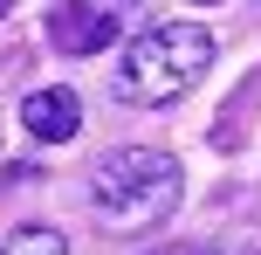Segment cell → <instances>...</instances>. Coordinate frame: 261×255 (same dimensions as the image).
<instances>
[{
	"label": "cell",
	"instance_id": "obj_4",
	"mask_svg": "<svg viewBox=\"0 0 261 255\" xmlns=\"http://www.w3.org/2000/svg\"><path fill=\"white\" fill-rule=\"evenodd\" d=\"M21 124H28V138H35V145H69V138H76V124H83V104H76V90L48 83V90H28Z\"/></svg>",
	"mask_w": 261,
	"mask_h": 255
},
{
	"label": "cell",
	"instance_id": "obj_1",
	"mask_svg": "<svg viewBox=\"0 0 261 255\" xmlns=\"http://www.w3.org/2000/svg\"><path fill=\"white\" fill-rule=\"evenodd\" d=\"M179 193H186V173L158 145H117L90 166V214L110 235H151L158 221H172Z\"/></svg>",
	"mask_w": 261,
	"mask_h": 255
},
{
	"label": "cell",
	"instance_id": "obj_8",
	"mask_svg": "<svg viewBox=\"0 0 261 255\" xmlns=\"http://www.w3.org/2000/svg\"><path fill=\"white\" fill-rule=\"evenodd\" d=\"M7 14H14V0H0V21H7Z\"/></svg>",
	"mask_w": 261,
	"mask_h": 255
},
{
	"label": "cell",
	"instance_id": "obj_5",
	"mask_svg": "<svg viewBox=\"0 0 261 255\" xmlns=\"http://www.w3.org/2000/svg\"><path fill=\"white\" fill-rule=\"evenodd\" d=\"M0 255H69L62 228H48V221H21V228L0 242Z\"/></svg>",
	"mask_w": 261,
	"mask_h": 255
},
{
	"label": "cell",
	"instance_id": "obj_3",
	"mask_svg": "<svg viewBox=\"0 0 261 255\" xmlns=\"http://www.w3.org/2000/svg\"><path fill=\"white\" fill-rule=\"evenodd\" d=\"M124 35V21L103 7V0H55L48 7V41L62 55H96Z\"/></svg>",
	"mask_w": 261,
	"mask_h": 255
},
{
	"label": "cell",
	"instance_id": "obj_2",
	"mask_svg": "<svg viewBox=\"0 0 261 255\" xmlns=\"http://www.w3.org/2000/svg\"><path fill=\"white\" fill-rule=\"evenodd\" d=\"M213 69V35L199 21H151L144 35H130L117 62V97L124 104H179L186 90H199V76Z\"/></svg>",
	"mask_w": 261,
	"mask_h": 255
},
{
	"label": "cell",
	"instance_id": "obj_7",
	"mask_svg": "<svg viewBox=\"0 0 261 255\" xmlns=\"http://www.w3.org/2000/svg\"><path fill=\"white\" fill-rule=\"evenodd\" d=\"M158 255H206V248H158Z\"/></svg>",
	"mask_w": 261,
	"mask_h": 255
},
{
	"label": "cell",
	"instance_id": "obj_6",
	"mask_svg": "<svg viewBox=\"0 0 261 255\" xmlns=\"http://www.w3.org/2000/svg\"><path fill=\"white\" fill-rule=\"evenodd\" d=\"M103 7L117 14V21H130V14H138V7H151V0H103Z\"/></svg>",
	"mask_w": 261,
	"mask_h": 255
}]
</instances>
